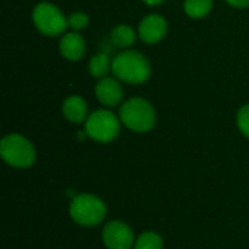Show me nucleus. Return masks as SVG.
<instances>
[{
    "label": "nucleus",
    "mask_w": 249,
    "mask_h": 249,
    "mask_svg": "<svg viewBox=\"0 0 249 249\" xmlns=\"http://www.w3.org/2000/svg\"><path fill=\"white\" fill-rule=\"evenodd\" d=\"M111 70L117 79L131 85L144 83L150 77L152 71L147 58L143 54L130 50L115 55L111 64Z\"/></svg>",
    "instance_id": "f257e3e1"
},
{
    "label": "nucleus",
    "mask_w": 249,
    "mask_h": 249,
    "mask_svg": "<svg viewBox=\"0 0 249 249\" xmlns=\"http://www.w3.org/2000/svg\"><path fill=\"white\" fill-rule=\"evenodd\" d=\"M70 217L80 226L93 228L99 225L107 216L105 203L93 194L76 196L69 207Z\"/></svg>",
    "instance_id": "f03ea898"
},
{
    "label": "nucleus",
    "mask_w": 249,
    "mask_h": 249,
    "mask_svg": "<svg viewBox=\"0 0 249 249\" xmlns=\"http://www.w3.org/2000/svg\"><path fill=\"white\" fill-rule=\"evenodd\" d=\"M120 120L133 131L146 133L153 128L156 114L153 107L143 98H133L120 108Z\"/></svg>",
    "instance_id": "7ed1b4c3"
},
{
    "label": "nucleus",
    "mask_w": 249,
    "mask_h": 249,
    "mask_svg": "<svg viewBox=\"0 0 249 249\" xmlns=\"http://www.w3.org/2000/svg\"><path fill=\"white\" fill-rule=\"evenodd\" d=\"M0 155L7 165L19 169L32 166L36 159L35 147L20 134H9L3 137L0 143Z\"/></svg>",
    "instance_id": "20e7f679"
},
{
    "label": "nucleus",
    "mask_w": 249,
    "mask_h": 249,
    "mask_svg": "<svg viewBox=\"0 0 249 249\" xmlns=\"http://www.w3.org/2000/svg\"><path fill=\"white\" fill-rule=\"evenodd\" d=\"M85 130L90 139L99 143H109L120 133V121L111 111L98 109L86 118Z\"/></svg>",
    "instance_id": "39448f33"
},
{
    "label": "nucleus",
    "mask_w": 249,
    "mask_h": 249,
    "mask_svg": "<svg viewBox=\"0 0 249 249\" xmlns=\"http://www.w3.org/2000/svg\"><path fill=\"white\" fill-rule=\"evenodd\" d=\"M32 19L38 31L48 36H57L63 34L69 26V22L61 13V10L47 1H42L35 6Z\"/></svg>",
    "instance_id": "423d86ee"
},
{
    "label": "nucleus",
    "mask_w": 249,
    "mask_h": 249,
    "mask_svg": "<svg viewBox=\"0 0 249 249\" xmlns=\"http://www.w3.org/2000/svg\"><path fill=\"white\" fill-rule=\"evenodd\" d=\"M102 242L108 249H131L134 248L136 238L127 223L112 220L102 229Z\"/></svg>",
    "instance_id": "0eeeda50"
},
{
    "label": "nucleus",
    "mask_w": 249,
    "mask_h": 249,
    "mask_svg": "<svg viewBox=\"0 0 249 249\" xmlns=\"http://www.w3.org/2000/svg\"><path fill=\"white\" fill-rule=\"evenodd\" d=\"M166 29L168 25L162 16L149 15L142 20L139 26V35L146 44H156L166 35Z\"/></svg>",
    "instance_id": "6e6552de"
},
{
    "label": "nucleus",
    "mask_w": 249,
    "mask_h": 249,
    "mask_svg": "<svg viewBox=\"0 0 249 249\" xmlns=\"http://www.w3.org/2000/svg\"><path fill=\"white\" fill-rule=\"evenodd\" d=\"M96 98L105 107H117L123 99V88L120 82L112 77H104L98 82L96 88Z\"/></svg>",
    "instance_id": "1a4fd4ad"
},
{
    "label": "nucleus",
    "mask_w": 249,
    "mask_h": 249,
    "mask_svg": "<svg viewBox=\"0 0 249 249\" xmlns=\"http://www.w3.org/2000/svg\"><path fill=\"white\" fill-rule=\"evenodd\" d=\"M85 50H86V45H85V39L82 38V35H79L77 32H69L63 35L60 41V51L67 60L77 61L79 58L83 57Z\"/></svg>",
    "instance_id": "9d476101"
},
{
    "label": "nucleus",
    "mask_w": 249,
    "mask_h": 249,
    "mask_svg": "<svg viewBox=\"0 0 249 249\" xmlns=\"http://www.w3.org/2000/svg\"><path fill=\"white\" fill-rule=\"evenodd\" d=\"M63 115L69 121L80 124L88 118V105L80 96H70L63 104Z\"/></svg>",
    "instance_id": "9b49d317"
},
{
    "label": "nucleus",
    "mask_w": 249,
    "mask_h": 249,
    "mask_svg": "<svg viewBox=\"0 0 249 249\" xmlns=\"http://www.w3.org/2000/svg\"><path fill=\"white\" fill-rule=\"evenodd\" d=\"M111 39L112 42L120 47V48H127L131 47L136 41V34L134 31L127 26V25H118L112 29L111 32Z\"/></svg>",
    "instance_id": "f8f14e48"
},
{
    "label": "nucleus",
    "mask_w": 249,
    "mask_h": 249,
    "mask_svg": "<svg viewBox=\"0 0 249 249\" xmlns=\"http://www.w3.org/2000/svg\"><path fill=\"white\" fill-rule=\"evenodd\" d=\"M213 7V0H185V13L194 19L204 18Z\"/></svg>",
    "instance_id": "ddd939ff"
},
{
    "label": "nucleus",
    "mask_w": 249,
    "mask_h": 249,
    "mask_svg": "<svg viewBox=\"0 0 249 249\" xmlns=\"http://www.w3.org/2000/svg\"><path fill=\"white\" fill-rule=\"evenodd\" d=\"M134 249H163V239L156 232H143L134 242Z\"/></svg>",
    "instance_id": "4468645a"
},
{
    "label": "nucleus",
    "mask_w": 249,
    "mask_h": 249,
    "mask_svg": "<svg viewBox=\"0 0 249 249\" xmlns=\"http://www.w3.org/2000/svg\"><path fill=\"white\" fill-rule=\"evenodd\" d=\"M112 63H109V58L105 53H99L93 55L89 61V73L93 77H104L111 67Z\"/></svg>",
    "instance_id": "2eb2a0df"
},
{
    "label": "nucleus",
    "mask_w": 249,
    "mask_h": 249,
    "mask_svg": "<svg viewBox=\"0 0 249 249\" xmlns=\"http://www.w3.org/2000/svg\"><path fill=\"white\" fill-rule=\"evenodd\" d=\"M69 26L74 31H82L88 26L89 23V16L83 12H74L67 18Z\"/></svg>",
    "instance_id": "dca6fc26"
},
{
    "label": "nucleus",
    "mask_w": 249,
    "mask_h": 249,
    "mask_svg": "<svg viewBox=\"0 0 249 249\" xmlns=\"http://www.w3.org/2000/svg\"><path fill=\"white\" fill-rule=\"evenodd\" d=\"M236 121H238V127H239L241 133L249 139V104L248 105H244L239 109Z\"/></svg>",
    "instance_id": "f3484780"
},
{
    "label": "nucleus",
    "mask_w": 249,
    "mask_h": 249,
    "mask_svg": "<svg viewBox=\"0 0 249 249\" xmlns=\"http://www.w3.org/2000/svg\"><path fill=\"white\" fill-rule=\"evenodd\" d=\"M231 6H233V7H239V9H242V7H248L249 6V0H226Z\"/></svg>",
    "instance_id": "a211bd4d"
},
{
    "label": "nucleus",
    "mask_w": 249,
    "mask_h": 249,
    "mask_svg": "<svg viewBox=\"0 0 249 249\" xmlns=\"http://www.w3.org/2000/svg\"><path fill=\"white\" fill-rule=\"evenodd\" d=\"M143 1L149 6H156V4H160L163 0H143Z\"/></svg>",
    "instance_id": "6ab92c4d"
}]
</instances>
